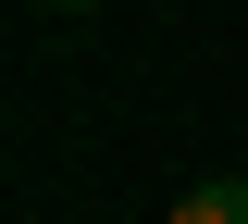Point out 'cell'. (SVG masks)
I'll return each mask as SVG.
<instances>
[{
    "label": "cell",
    "instance_id": "1",
    "mask_svg": "<svg viewBox=\"0 0 248 224\" xmlns=\"http://www.w3.org/2000/svg\"><path fill=\"white\" fill-rule=\"evenodd\" d=\"M174 224H248V187H236V174H211V187L174 199Z\"/></svg>",
    "mask_w": 248,
    "mask_h": 224
},
{
    "label": "cell",
    "instance_id": "2",
    "mask_svg": "<svg viewBox=\"0 0 248 224\" xmlns=\"http://www.w3.org/2000/svg\"><path fill=\"white\" fill-rule=\"evenodd\" d=\"M50 13H99V0H50Z\"/></svg>",
    "mask_w": 248,
    "mask_h": 224
}]
</instances>
